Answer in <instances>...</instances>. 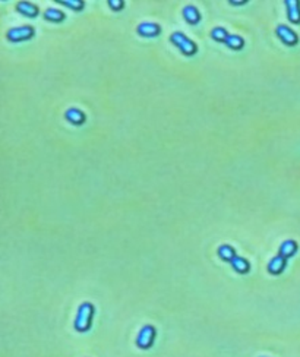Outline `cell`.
<instances>
[{
  "label": "cell",
  "mask_w": 300,
  "mask_h": 357,
  "mask_svg": "<svg viewBox=\"0 0 300 357\" xmlns=\"http://www.w3.org/2000/svg\"><path fill=\"white\" fill-rule=\"evenodd\" d=\"M93 315H94V306L88 302L82 303L78 308V313L77 318H75V329L79 332H87L91 328V322H93Z\"/></svg>",
  "instance_id": "6da1fadb"
},
{
  "label": "cell",
  "mask_w": 300,
  "mask_h": 357,
  "mask_svg": "<svg viewBox=\"0 0 300 357\" xmlns=\"http://www.w3.org/2000/svg\"><path fill=\"white\" fill-rule=\"evenodd\" d=\"M170 41L186 56H193L198 51V47L195 44V41H192L190 38H188L183 32H173L170 35Z\"/></svg>",
  "instance_id": "7a4b0ae2"
},
{
  "label": "cell",
  "mask_w": 300,
  "mask_h": 357,
  "mask_svg": "<svg viewBox=\"0 0 300 357\" xmlns=\"http://www.w3.org/2000/svg\"><path fill=\"white\" fill-rule=\"evenodd\" d=\"M35 30L31 25H22V27H15L8 31L6 38L12 43H21V41H28L34 37Z\"/></svg>",
  "instance_id": "3957f363"
},
{
  "label": "cell",
  "mask_w": 300,
  "mask_h": 357,
  "mask_svg": "<svg viewBox=\"0 0 300 357\" xmlns=\"http://www.w3.org/2000/svg\"><path fill=\"white\" fill-rule=\"evenodd\" d=\"M154 338H156V329H154V326H151V325H145V326L139 331V334H138V337H136V345H138L139 348L146 350V348H149V347L153 345Z\"/></svg>",
  "instance_id": "277c9868"
},
{
  "label": "cell",
  "mask_w": 300,
  "mask_h": 357,
  "mask_svg": "<svg viewBox=\"0 0 300 357\" xmlns=\"http://www.w3.org/2000/svg\"><path fill=\"white\" fill-rule=\"evenodd\" d=\"M275 34L281 40V43L285 44V46H288V47H294L299 43L297 34L290 27H287V25H278L275 28Z\"/></svg>",
  "instance_id": "5b68a950"
},
{
  "label": "cell",
  "mask_w": 300,
  "mask_h": 357,
  "mask_svg": "<svg viewBox=\"0 0 300 357\" xmlns=\"http://www.w3.org/2000/svg\"><path fill=\"white\" fill-rule=\"evenodd\" d=\"M138 34L141 37H145V38H154V37H158L160 32H161V27L158 24H154V22H143L141 25H138L136 28Z\"/></svg>",
  "instance_id": "8992f818"
},
{
  "label": "cell",
  "mask_w": 300,
  "mask_h": 357,
  "mask_svg": "<svg viewBox=\"0 0 300 357\" xmlns=\"http://www.w3.org/2000/svg\"><path fill=\"white\" fill-rule=\"evenodd\" d=\"M287 18L291 24H300V2L299 0H285Z\"/></svg>",
  "instance_id": "52a82bcc"
},
{
  "label": "cell",
  "mask_w": 300,
  "mask_h": 357,
  "mask_svg": "<svg viewBox=\"0 0 300 357\" xmlns=\"http://www.w3.org/2000/svg\"><path fill=\"white\" fill-rule=\"evenodd\" d=\"M64 119H66L69 123L75 125V126H79V125H82V123L85 122V114H84V112H81L79 109L72 107V109L66 110Z\"/></svg>",
  "instance_id": "ba28073f"
},
{
  "label": "cell",
  "mask_w": 300,
  "mask_h": 357,
  "mask_svg": "<svg viewBox=\"0 0 300 357\" xmlns=\"http://www.w3.org/2000/svg\"><path fill=\"white\" fill-rule=\"evenodd\" d=\"M285 258H283L281 255H277V256H274L271 260H269V263H268V271H269V274H272V276H278V274H281L283 271H284V268H285Z\"/></svg>",
  "instance_id": "9c48e42d"
},
{
  "label": "cell",
  "mask_w": 300,
  "mask_h": 357,
  "mask_svg": "<svg viewBox=\"0 0 300 357\" xmlns=\"http://www.w3.org/2000/svg\"><path fill=\"white\" fill-rule=\"evenodd\" d=\"M16 11L27 18H35L38 15V8L35 5H32L31 2H18Z\"/></svg>",
  "instance_id": "30bf717a"
},
{
  "label": "cell",
  "mask_w": 300,
  "mask_h": 357,
  "mask_svg": "<svg viewBox=\"0 0 300 357\" xmlns=\"http://www.w3.org/2000/svg\"><path fill=\"white\" fill-rule=\"evenodd\" d=\"M182 15H183V18L186 19V22L190 24V25H196V24L201 21V14H199V11H198L195 6H192V5L185 6L183 11H182Z\"/></svg>",
  "instance_id": "8fae6325"
},
{
  "label": "cell",
  "mask_w": 300,
  "mask_h": 357,
  "mask_svg": "<svg viewBox=\"0 0 300 357\" xmlns=\"http://www.w3.org/2000/svg\"><path fill=\"white\" fill-rule=\"evenodd\" d=\"M230 265L233 266V270H235L236 273H239V274H246V273H249V270H251V263H249L245 258L237 256V255L230 260Z\"/></svg>",
  "instance_id": "7c38bea8"
},
{
  "label": "cell",
  "mask_w": 300,
  "mask_h": 357,
  "mask_svg": "<svg viewBox=\"0 0 300 357\" xmlns=\"http://www.w3.org/2000/svg\"><path fill=\"white\" fill-rule=\"evenodd\" d=\"M297 252V243L294 240H284L280 246V255L285 259L291 258Z\"/></svg>",
  "instance_id": "4fadbf2b"
},
{
  "label": "cell",
  "mask_w": 300,
  "mask_h": 357,
  "mask_svg": "<svg viewBox=\"0 0 300 357\" xmlns=\"http://www.w3.org/2000/svg\"><path fill=\"white\" fill-rule=\"evenodd\" d=\"M224 44H226L229 49L232 50H242L243 46H245V40L240 37V35H236V34H229V37L226 38V41H224Z\"/></svg>",
  "instance_id": "5bb4252c"
},
{
  "label": "cell",
  "mask_w": 300,
  "mask_h": 357,
  "mask_svg": "<svg viewBox=\"0 0 300 357\" xmlns=\"http://www.w3.org/2000/svg\"><path fill=\"white\" fill-rule=\"evenodd\" d=\"M217 252H218V256L222 260H227V262H230L236 256V252H235V249L230 244H221Z\"/></svg>",
  "instance_id": "9a60e30c"
},
{
  "label": "cell",
  "mask_w": 300,
  "mask_h": 357,
  "mask_svg": "<svg viewBox=\"0 0 300 357\" xmlns=\"http://www.w3.org/2000/svg\"><path fill=\"white\" fill-rule=\"evenodd\" d=\"M44 18L50 22H62L64 19V14L56 8H48L46 12H44Z\"/></svg>",
  "instance_id": "2e32d148"
},
{
  "label": "cell",
  "mask_w": 300,
  "mask_h": 357,
  "mask_svg": "<svg viewBox=\"0 0 300 357\" xmlns=\"http://www.w3.org/2000/svg\"><path fill=\"white\" fill-rule=\"evenodd\" d=\"M227 37H229V34H227V31L224 30L222 27H215V28L211 31V38H212L214 41L224 43Z\"/></svg>",
  "instance_id": "e0dca14e"
},
{
  "label": "cell",
  "mask_w": 300,
  "mask_h": 357,
  "mask_svg": "<svg viewBox=\"0 0 300 357\" xmlns=\"http://www.w3.org/2000/svg\"><path fill=\"white\" fill-rule=\"evenodd\" d=\"M60 5H63V6H67V8H70L72 11H82L84 9V6H85V3L82 2V0H60L59 2Z\"/></svg>",
  "instance_id": "ac0fdd59"
},
{
  "label": "cell",
  "mask_w": 300,
  "mask_h": 357,
  "mask_svg": "<svg viewBox=\"0 0 300 357\" xmlns=\"http://www.w3.org/2000/svg\"><path fill=\"white\" fill-rule=\"evenodd\" d=\"M109 6L113 11H122L123 6H125V2H123V0H109Z\"/></svg>",
  "instance_id": "d6986e66"
},
{
  "label": "cell",
  "mask_w": 300,
  "mask_h": 357,
  "mask_svg": "<svg viewBox=\"0 0 300 357\" xmlns=\"http://www.w3.org/2000/svg\"><path fill=\"white\" fill-rule=\"evenodd\" d=\"M246 2H230V5H235V6H239V5H245Z\"/></svg>",
  "instance_id": "ffe728a7"
}]
</instances>
